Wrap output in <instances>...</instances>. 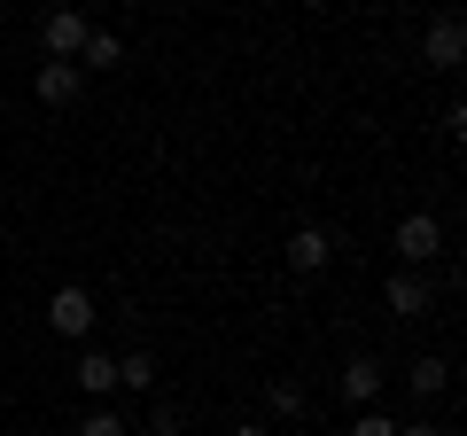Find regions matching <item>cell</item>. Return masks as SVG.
<instances>
[{
	"label": "cell",
	"mask_w": 467,
	"mask_h": 436,
	"mask_svg": "<svg viewBox=\"0 0 467 436\" xmlns=\"http://www.w3.org/2000/svg\"><path fill=\"white\" fill-rule=\"evenodd\" d=\"M86 32H94V24H86L78 8H55V16L39 24V47H47V63H78V47H86Z\"/></svg>",
	"instance_id": "6da1fadb"
},
{
	"label": "cell",
	"mask_w": 467,
	"mask_h": 436,
	"mask_svg": "<svg viewBox=\"0 0 467 436\" xmlns=\"http://www.w3.org/2000/svg\"><path fill=\"white\" fill-rule=\"evenodd\" d=\"M389 242H398V257H405V265H429V257L444 250V226H436L429 211H413V218H398V234H389Z\"/></svg>",
	"instance_id": "7a4b0ae2"
},
{
	"label": "cell",
	"mask_w": 467,
	"mask_h": 436,
	"mask_svg": "<svg viewBox=\"0 0 467 436\" xmlns=\"http://www.w3.org/2000/svg\"><path fill=\"white\" fill-rule=\"evenodd\" d=\"M460 55H467V24H460V16H436L429 32H420V63H436V70H460Z\"/></svg>",
	"instance_id": "3957f363"
},
{
	"label": "cell",
	"mask_w": 467,
	"mask_h": 436,
	"mask_svg": "<svg viewBox=\"0 0 467 436\" xmlns=\"http://www.w3.org/2000/svg\"><path fill=\"white\" fill-rule=\"evenodd\" d=\"M47 327H55V336H86V327H94V296H86L78 281L55 288V296H47Z\"/></svg>",
	"instance_id": "277c9868"
},
{
	"label": "cell",
	"mask_w": 467,
	"mask_h": 436,
	"mask_svg": "<svg viewBox=\"0 0 467 436\" xmlns=\"http://www.w3.org/2000/svg\"><path fill=\"white\" fill-rule=\"evenodd\" d=\"M32 94L47 101V109H70V101L86 94V70H78V63H39V78H32Z\"/></svg>",
	"instance_id": "5b68a950"
},
{
	"label": "cell",
	"mask_w": 467,
	"mask_h": 436,
	"mask_svg": "<svg viewBox=\"0 0 467 436\" xmlns=\"http://www.w3.org/2000/svg\"><path fill=\"white\" fill-rule=\"evenodd\" d=\"M327 257H335V234H327V226H296V234H288V265H296V273H319Z\"/></svg>",
	"instance_id": "8992f818"
},
{
	"label": "cell",
	"mask_w": 467,
	"mask_h": 436,
	"mask_svg": "<svg viewBox=\"0 0 467 436\" xmlns=\"http://www.w3.org/2000/svg\"><path fill=\"white\" fill-rule=\"evenodd\" d=\"M70 382H78L86 398H109V389H117V358H109V351H78V367H70Z\"/></svg>",
	"instance_id": "52a82bcc"
},
{
	"label": "cell",
	"mask_w": 467,
	"mask_h": 436,
	"mask_svg": "<svg viewBox=\"0 0 467 436\" xmlns=\"http://www.w3.org/2000/svg\"><path fill=\"white\" fill-rule=\"evenodd\" d=\"M343 398L358 405V413H374V398H382V367H374V358H350V367H343Z\"/></svg>",
	"instance_id": "ba28073f"
},
{
	"label": "cell",
	"mask_w": 467,
	"mask_h": 436,
	"mask_svg": "<svg viewBox=\"0 0 467 436\" xmlns=\"http://www.w3.org/2000/svg\"><path fill=\"white\" fill-rule=\"evenodd\" d=\"M382 296H389V312H405V319H420V312H429V304H436V288L420 281V273H398V281H389Z\"/></svg>",
	"instance_id": "9c48e42d"
},
{
	"label": "cell",
	"mask_w": 467,
	"mask_h": 436,
	"mask_svg": "<svg viewBox=\"0 0 467 436\" xmlns=\"http://www.w3.org/2000/svg\"><path fill=\"white\" fill-rule=\"evenodd\" d=\"M117 63H125V39H117V32H86L78 70H117Z\"/></svg>",
	"instance_id": "30bf717a"
},
{
	"label": "cell",
	"mask_w": 467,
	"mask_h": 436,
	"mask_svg": "<svg viewBox=\"0 0 467 436\" xmlns=\"http://www.w3.org/2000/svg\"><path fill=\"white\" fill-rule=\"evenodd\" d=\"M405 382H413V398H444V389H451V367H444V358H413Z\"/></svg>",
	"instance_id": "8fae6325"
},
{
	"label": "cell",
	"mask_w": 467,
	"mask_h": 436,
	"mask_svg": "<svg viewBox=\"0 0 467 436\" xmlns=\"http://www.w3.org/2000/svg\"><path fill=\"white\" fill-rule=\"evenodd\" d=\"M117 382L125 389H156V351H125L117 358Z\"/></svg>",
	"instance_id": "7c38bea8"
},
{
	"label": "cell",
	"mask_w": 467,
	"mask_h": 436,
	"mask_svg": "<svg viewBox=\"0 0 467 436\" xmlns=\"http://www.w3.org/2000/svg\"><path fill=\"white\" fill-rule=\"evenodd\" d=\"M265 405H273L281 420H304V405H312V398H304V382H273V389H265Z\"/></svg>",
	"instance_id": "4fadbf2b"
},
{
	"label": "cell",
	"mask_w": 467,
	"mask_h": 436,
	"mask_svg": "<svg viewBox=\"0 0 467 436\" xmlns=\"http://www.w3.org/2000/svg\"><path fill=\"white\" fill-rule=\"evenodd\" d=\"M78 436H133V429H125V420H117V413H109V405H94V413H86V420H78Z\"/></svg>",
	"instance_id": "5bb4252c"
},
{
	"label": "cell",
	"mask_w": 467,
	"mask_h": 436,
	"mask_svg": "<svg viewBox=\"0 0 467 436\" xmlns=\"http://www.w3.org/2000/svg\"><path fill=\"white\" fill-rule=\"evenodd\" d=\"M350 436H398V420H389V413H358V429H350Z\"/></svg>",
	"instance_id": "9a60e30c"
},
{
	"label": "cell",
	"mask_w": 467,
	"mask_h": 436,
	"mask_svg": "<svg viewBox=\"0 0 467 436\" xmlns=\"http://www.w3.org/2000/svg\"><path fill=\"white\" fill-rule=\"evenodd\" d=\"M149 436H180V413H171V405H156V413H149Z\"/></svg>",
	"instance_id": "2e32d148"
},
{
	"label": "cell",
	"mask_w": 467,
	"mask_h": 436,
	"mask_svg": "<svg viewBox=\"0 0 467 436\" xmlns=\"http://www.w3.org/2000/svg\"><path fill=\"white\" fill-rule=\"evenodd\" d=\"M398 436H451V429H436V420H405Z\"/></svg>",
	"instance_id": "e0dca14e"
},
{
	"label": "cell",
	"mask_w": 467,
	"mask_h": 436,
	"mask_svg": "<svg viewBox=\"0 0 467 436\" xmlns=\"http://www.w3.org/2000/svg\"><path fill=\"white\" fill-rule=\"evenodd\" d=\"M234 436H273V429H265V420H242V429H234Z\"/></svg>",
	"instance_id": "ac0fdd59"
}]
</instances>
